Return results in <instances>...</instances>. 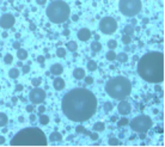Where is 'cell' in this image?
<instances>
[{"instance_id": "1", "label": "cell", "mask_w": 165, "mask_h": 147, "mask_svg": "<svg viewBox=\"0 0 165 147\" xmlns=\"http://www.w3.org/2000/svg\"><path fill=\"white\" fill-rule=\"evenodd\" d=\"M61 109L68 120L74 122H84L96 114V96L86 89H74L63 96Z\"/></svg>"}, {"instance_id": "2", "label": "cell", "mask_w": 165, "mask_h": 147, "mask_svg": "<svg viewBox=\"0 0 165 147\" xmlns=\"http://www.w3.org/2000/svg\"><path fill=\"white\" fill-rule=\"evenodd\" d=\"M138 73L147 83L164 82V54L152 52L145 54L138 62Z\"/></svg>"}, {"instance_id": "3", "label": "cell", "mask_w": 165, "mask_h": 147, "mask_svg": "<svg viewBox=\"0 0 165 147\" xmlns=\"http://www.w3.org/2000/svg\"><path fill=\"white\" fill-rule=\"evenodd\" d=\"M47 138L38 128H25L18 131L11 140L12 146H46Z\"/></svg>"}, {"instance_id": "4", "label": "cell", "mask_w": 165, "mask_h": 147, "mask_svg": "<svg viewBox=\"0 0 165 147\" xmlns=\"http://www.w3.org/2000/svg\"><path fill=\"white\" fill-rule=\"evenodd\" d=\"M105 91L111 98L123 99L131 94L132 84L131 80L126 77H115L110 79L105 85Z\"/></svg>"}, {"instance_id": "5", "label": "cell", "mask_w": 165, "mask_h": 147, "mask_svg": "<svg viewBox=\"0 0 165 147\" xmlns=\"http://www.w3.org/2000/svg\"><path fill=\"white\" fill-rule=\"evenodd\" d=\"M47 17L52 23L55 24H61L66 22L69 17L71 10H69L68 4L62 1V0H55L47 7Z\"/></svg>"}, {"instance_id": "6", "label": "cell", "mask_w": 165, "mask_h": 147, "mask_svg": "<svg viewBox=\"0 0 165 147\" xmlns=\"http://www.w3.org/2000/svg\"><path fill=\"white\" fill-rule=\"evenodd\" d=\"M118 9L126 17H135L141 11V0H120Z\"/></svg>"}, {"instance_id": "7", "label": "cell", "mask_w": 165, "mask_h": 147, "mask_svg": "<svg viewBox=\"0 0 165 147\" xmlns=\"http://www.w3.org/2000/svg\"><path fill=\"white\" fill-rule=\"evenodd\" d=\"M153 122L149 119V116L147 115H140L137 116L135 119L131 122V128L137 133H146L151 127H152Z\"/></svg>"}, {"instance_id": "8", "label": "cell", "mask_w": 165, "mask_h": 147, "mask_svg": "<svg viewBox=\"0 0 165 147\" xmlns=\"http://www.w3.org/2000/svg\"><path fill=\"white\" fill-rule=\"evenodd\" d=\"M99 29L103 34L111 35L116 31L117 29V23L112 17H104L99 22Z\"/></svg>"}, {"instance_id": "9", "label": "cell", "mask_w": 165, "mask_h": 147, "mask_svg": "<svg viewBox=\"0 0 165 147\" xmlns=\"http://www.w3.org/2000/svg\"><path fill=\"white\" fill-rule=\"evenodd\" d=\"M29 99L32 104H41L43 103L44 99H46V92L44 90L40 87H35L34 90H31V92L29 93Z\"/></svg>"}, {"instance_id": "10", "label": "cell", "mask_w": 165, "mask_h": 147, "mask_svg": "<svg viewBox=\"0 0 165 147\" xmlns=\"http://www.w3.org/2000/svg\"><path fill=\"white\" fill-rule=\"evenodd\" d=\"M15 24V17L10 13H6L0 18V26L3 29H11Z\"/></svg>"}, {"instance_id": "11", "label": "cell", "mask_w": 165, "mask_h": 147, "mask_svg": "<svg viewBox=\"0 0 165 147\" xmlns=\"http://www.w3.org/2000/svg\"><path fill=\"white\" fill-rule=\"evenodd\" d=\"M117 109H118V113L121 114V115H128L132 111V105L128 103L127 100H122L121 103L118 104Z\"/></svg>"}, {"instance_id": "12", "label": "cell", "mask_w": 165, "mask_h": 147, "mask_svg": "<svg viewBox=\"0 0 165 147\" xmlns=\"http://www.w3.org/2000/svg\"><path fill=\"white\" fill-rule=\"evenodd\" d=\"M91 37V31L89 29H80L78 31V38L80 41H89Z\"/></svg>"}, {"instance_id": "13", "label": "cell", "mask_w": 165, "mask_h": 147, "mask_svg": "<svg viewBox=\"0 0 165 147\" xmlns=\"http://www.w3.org/2000/svg\"><path fill=\"white\" fill-rule=\"evenodd\" d=\"M62 72H63V68L60 63H54V65H52V67H50V73L54 75H60Z\"/></svg>"}, {"instance_id": "14", "label": "cell", "mask_w": 165, "mask_h": 147, "mask_svg": "<svg viewBox=\"0 0 165 147\" xmlns=\"http://www.w3.org/2000/svg\"><path fill=\"white\" fill-rule=\"evenodd\" d=\"M53 85H54V89H55V90L60 91V90H63L66 84H65V80H63L62 78H56V79H54Z\"/></svg>"}, {"instance_id": "15", "label": "cell", "mask_w": 165, "mask_h": 147, "mask_svg": "<svg viewBox=\"0 0 165 147\" xmlns=\"http://www.w3.org/2000/svg\"><path fill=\"white\" fill-rule=\"evenodd\" d=\"M73 77L75 79H83L85 77V71L83 68H80V67H78V68H75L73 71Z\"/></svg>"}, {"instance_id": "16", "label": "cell", "mask_w": 165, "mask_h": 147, "mask_svg": "<svg viewBox=\"0 0 165 147\" xmlns=\"http://www.w3.org/2000/svg\"><path fill=\"white\" fill-rule=\"evenodd\" d=\"M17 57L19 60H25L28 57V52L25 49H22V48H19L18 52H17Z\"/></svg>"}, {"instance_id": "17", "label": "cell", "mask_w": 165, "mask_h": 147, "mask_svg": "<svg viewBox=\"0 0 165 147\" xmlns=\"http://www.w3.org/2000/svg\"><path fill=\"white\" fill-rule=\"evenodd\" d=\"M50 140L53 141H58V142H60V141L62 140V135L60 134V133H58V131H54V133H52L50 134Z\"/></svg>"}, {"instance_id": "18", "label": "cell", "mask_w": 165, "mask_h": 147, "mask_svg": "<svg viewBox=\"0 0 165 147\" xmlns=\"http://www.w3.org/2000/svg\"><path fill=\"white\" fill-rule=\"evenodd\" d=\"M7 122H9V117H7V115L6 114H4V113H0V127L6 126Z\"/></svg>"}, {"instance_id": "19", "label": "cell", "mask_w": 165, "mask_h": 147, "mask_svg": "<svg viewBox=\"0 0 165 147\" xmlns=\"http://www.w3.org/2000/svg\"><path fill=\"white\" fill-rule=\"evenodd\" d=\"M134 31H135V29H134V25L132 24H128L125 26V34L128 35V36H132V35L134 34Z\"/></svg>"}, {"instance_id": "20", "label": "cell", "mask_w": 165, "mask_h": 147, "mask_svg": "<svg viewBox=\"0 0 165 147\" xmlns=\"http://www.w3.org/2000/svg\"><path fill=\"white\" fill-rule=\"evenodd\" d=\"M9 75H10V78H12V79H17L19 77V71L18 68H11L9 71Z\"/></svg>"}, {"instance_id": "21", "label": "cell", "mask_w": 165, "mask_h": 147, "mask_svg": "<svg viewBox=\"0 0 165 147\" xmlns=\"http://www.w3.org/2000/svg\"><path fill=\"white\" fill-rule=\"evenodd\" d=\"M94 129H95V131H103L105 129V124L103 122H96L94 124Z\"/></svg>"}, {"instance_id": "22", "label": "cell", "mask_w": 165, "mask_h": 147, "mask_svg": "<svg viewBox=\"0 0 165 147\" xmlns=\"http://www.w3.org/2000/svg\"><path fill=\"white\" fill-rule=\"evenodd\" d=\"M101 49H102V44H101L99 42L95 41L91 43V50H92V52H99Z\"/></svg>"}, {"instance_id": "23", "label": "cell", "mask_w": 165, "mask_h": 147, "mask_svg": "<svg viewBox=\"0 0 165 147\" xmlns=\"http://www.w3.org/2000/svg\"><path fill=\"white\" fill-rule=\"evenodd\" d=\"M67 48H68L69 52H75L77 48H78V44L74 41H69V42H67Z\"/></svg>"}, {"instance_id": "24", "label": "cell", "mask_w": 165, "mask_h": 147, "mask_svg": "<svg viewBox=\"0 0 165 147\" xmlns=\"http://www.w3.org/2000/svg\"><path fill=\"white\" fill-rule=\"evenodd\" d=\"M40 123L42 126H46L49 123V117L47 115H44V114H41L40 115Z\"/></svg>"}, {"instance_id": "25", "label": "cell", "mask_w": 165, "mask_h": 147, "mask_svg": "<svg viewBox=\"0 0 165 147\" xmlns=\"http://www.w3.org/2000/svg\"><path fill=\"white\" fill-rule=\"evenodd\" d=\"M116 59H117L118 61H121V62H126L128 60V55L126 53H120L118 55H116Z\"/></svg>"}, {"instance_id": "26", "label": "cell", "mask_w": 165, "mask_h": 147, "mask_svg": "<svg viewBox=\"0 0 165 147\" xmlns=\"http://www.w3.org/2000/svg\"><path fill=\"white\" fill-rule=\"evenodd\" d=\"M87 69H89V71H91V72L96 71V69H97V63L95 62V61H92V60H91V61H89V62H87Z\"/></svg>"}, {"instance_id": "27", "label": "cell", "mask_w": 165, "mask_h": 147, "mask_svg": "<svg viewBox=\"0 0 165 147\" xmlns=\"http://www.w3.org/2000/svg\"><path fill=\"white\" fill-rule=\"evenodd\" d=\"M56 55L59 57H65L66 56V49L62 47H59L56 49Z\"/></svg>"}, {"instance_id": "28", "label": "cell", "mask_w": 165, "mask_h": 147, "mask_svg": "<svg viewBox=\"0 0 165 147\" xmlns=\"http://www.w3.org/2000/svg\"><path fill=\"white\" fill-rule=\"evenodd\" d=\"M106 59L109 60V61H114L116 59V54H115V52H112V49H110V52L106 53Z\"/></svg>"}, {"instance_id": "29", "label": "cell", "mask_w": 165, "mask_h": 147, "mask_svg": "<svg viewBox=\"0 0 165 147\" xmlns=\"http://www.w3.org/2000/svg\"><path fill=\"white\" fill-rule=\"evenodd\" d=\"M75 131L78 133V134H89V131L85 129V127H83V126H78L77 128H75Z\"/></svg>"}, {"instance_id": "30", "label": "cell", "mask_w": 165, "mask_h": 147, "mask_svg": "<svg viewBox=\"0 0 165 147\" xmlns=\"http://www.w3.org/2000/svg\"><path fill=\"white\" fill-rule=\"evenodd\" d=\"M31 84H32V86H35V87H38V86L42 84V79L41 78H34L31 80Z\"/></svg>"}, {"instance_id": "31", "label": "cell", "mask_w": 165, "mask_h": 147, "mask_svg": "<svg viewBox=\"0 0 165 147\" xmlns=\"http://www.w3.org/2000/svg\"><path fill=\"white\" fill-rule=\"evenodd\" d=\"M4 61H5L6 65H10V63H12V61H13V56L11 54H6L5 57H4Z\"/></svg>"}, {"instance_id": "32", "label": "cell", "mask_w": 165, "mask_h": 147, "mask_svg": "<svg viewBox=\"0 0 165 147\" xmlns=\"http://www.w3.org/2000/svg\"><path fill=\"white\" fill-rule=\"evenodd\" d=\"M122 42H123V43L126 44V46H128V44L131 43L132 42V38H131V36H128V35H123V36H122Z\"/></svg>"}, {"instance_id": "33", "label": "cell", "mask_w": 165, "mask_h": 147, "mask_svg": "<svg viewBox=\"0 0 165 147\" xmlns=\"http://www.w3.org/2000/svg\"><path fill=\"white\" fill-rule=\"evenodd\" d=\"M103 109H104L105 113H109L110 110L112 109V104L110 103V102H105V103H104V106H103Z\"/></svg>"}, {"instance_id": "34", "label": "cell", "mask_w": 165, "mask_h": 147, "mask_svg": "<svg viewBox=\"0 0 165 147\" xmlns=\"http://www.w3.org/2000/svg\"><path fill=\"white\" fill-rule=\"evenodd\" d=\"M108 144L111 145V146H117V145H120V140H118V139H116V138H110Z\"/></svg>"}, {"instance_id": "35", "label": "cell", "mask_w": 165, "mask_h": 147, "mask_svg": "<svg viewBox=\"0 0 165 147\" xmlns=\"http://www.w3.org/2000/svg\"><path fill=\"white\" fill-rule=\"evenodd\" d=\"M108 47H109V49H115L117 47V42L115 40H110V41H108Z\"/></svg>"}, {"instance_id": "36", "label": "cell", "mask_w": 165, "mask_h": 147, "mask_svg": "<svg viewBox=\"0 0 165 147\" xmlns=\"http://www.w3.org/2000/svg\"><path fill=\"white\" fill-rule=\"evenodd\" d=\"M128 123H129V121H128L127 119H121L120 121H117V126H118V127H123V126H127Z\"/></svg>"}, {"instance_id": "37", "label": "cell", "mask_w": 165, "mask_h": 147, "mask_svg": "<svg viewBox=\"0 0 165 147\" xmlns=\"http://www.w3.org/2000/svg\"><path fill=\"white\" fill-rule=\"evenodd\" d=\"M85 78V84L86 85H91L94 83V78L92 77H84Z\"/></svg>"}, {"instance_id": "38", "label": "cell", "mask_w": 165, "mask_h": 147, "mask_svg": "<svg viewBox=\"0 0 165 147\" xmlns=\"http://www.w3.org/2000/svg\"><path fill=\"white\" fill-rule=\"evenodd\" d=\"M23 67V73H24V74H28L29 72H30V66L29 65H26V66H22Z\"/></svg>"}, {"instance_id": "39", "label": "cell", "mask_w": 165, "mask_h": 147, "mask_svg": "<svg viewBox=\"0 0 165 147\" xmlns=\"http://www.w3.org/2000/svg\"><path fill=\"white\" fill-rule=\"evenodd\" d=\"M90 138H91V140L96 141V140H98V134H97V133H91V134H90Z\"/></svg>"}, {"instance_id": "40", "label": "cell", "mask_w": 165, "mask_h": 147, "mask_svg": "<svg viewBox=\"0 0 165 147\" xmlns=\"http://www.w3.org/2000/svg\"><path fill=\"white\" fill-rule=\"evenodd\" d=\"M26 111H28V113H32V111H34V104L26 106Z\"/></svg>"}, {"instance_id": "41", "label": "cell", "mask_w": 165, "mask_h": 147, "mask_svg": "<svg viewBox=\"0 0 165 147\" xmlns=\"http://www.w3.org/2000/svg\"><path fill=\"white\" fill-rule=\"evenodd\" d=\"M12 47L15 48V49H19V48H20V43H19V42H13Z\"/></svg>"}, {"instance_id": "42", "label": "cell", "mask_w": 165, "mask_h": 147, "mask_svg": "<svg viewBox=\"0 0 165 147\" xmlns=\"http://www.w3.org/2000/svg\"><path fill=\"white\" fill-rule=\"evenodd\" d=\"M44 56H42V55H40V56L37 57V62H40V63H43L44 62Z\"/></svg>"}, {"instance_id": "43", "label": "cell", "mask_w": 165, "mask_h": 147, "mask_svg": "<svg viewBox=\"0 0 165 147\" xmlns=\"http://www.w3.org/2000/svg\"><path fill=\"white\" fill-rule=\"evenodd\" d=\"M23 89H24V86H23V85H17L16 86V91H18V92H20V91H23Z\"/></svg>"}, {"instance_id": "44", "label": "cell", "mask_w": 165, "mask_h": 147, "mask_svg": "<svg viewBox=\"0 0 165 147\" xmlns=\"http://www.w3.org/2000/svg\"><path fill=\"white\" fill-rule=\"evenodd\" d=\"M44 110H46V108H44V105H40V108H38V113L40 114H43Z\"/></svg>"}, {"instance_id": "45", "label": "cell", "mask_w": 165, "mask_h": 147, "mask_svg": "<svg viewBox=\"0 0 165 147\" xmlns=\"http://www.w3.org/2000/svg\"><path fill=\"white\" fill-rule=\"evenodd\" d=\"M29 28H30V30H31V31L36 30V25H35V23H30V26H29Z\"/></svg>"}, {"instance_id": "46", "label": "cell", "mask_w": 165, "mask_h": 147, "mask_svg": "<svg viewBox=\"0 0 165 147\" xmlns=\"http://www.w3.org/2000/svg\"><path fill=\"white\" fill-rule=\"evenodd\" d=\"M36 3H37L38 5H44V4L47 3V0H36Z\"/></svg>"}, {"instance_id": "47", "label": "cell", "mask_w": 165, "mask_h": 147, "mask_svg": "<svg viewBox=\"0 0 165 147\" xmlns=\"http://www.w3.org/2000/svg\"><path fill=\"white\" fill-rule=\"evenodd\" d=\"M139 138H140L141 140H144V139L146 138V133H139Z\"/></svg>"}, {"instance_id": "48", "label": "cell", "mask_w": 165, "mask_h": 147, "mask_svg": "<svg viewBox=\"0 0 165 147\" xmlns=\"http://www.w3.org/2000/svg\"><path fill=\"white\" fill-rule=\"evenodd\" d=\"M69 32H71V31H69L68 29H66V30H63L62 34H63V36H69Z\"/></svg>"}, {"instance_id": "49", "label": "cell", "mask_w": 165, "mask_h": 147, "mask_svg": "<svg viewBox=\"0 0 165 147\" xmlns=\"http://www.w3.org/2000/svg\"><path fill=\"white\" fill-rule=\"evenodd\" d=\"M5 144V138H4L3 135H0V145Z\"/></svg>"}, {"instance_id": "50", "label": "cell", "mask_w": 165, "mask_h": 147, "mask_svg": "<svg viewBox=\"0 0 165 147\" xmlns=\"http://www.w3.org/2000/svg\"><path fill=\"white\" fill-rule=\"evenodd\" d=\"M72 19H73V20H74V22H77V20H78V19H79L78 14H73V16H72Z\"/></svg>"}, {"instance_id": "51", "label": "cell", "mask_w": 165, "mask_h": 147, "mask_svg": "<svg viewBox=\"0 0 165 147\" xmlns=\"http://www.w3.org/2000/svg\"><path fill=\"white\" fill-rule=\"evenodd\" d=\"M35 119H36V117H35V115H30V121H31V122H34Z\"/></svg>"}, {"instance_id": "52", "label": "cell", "mask_w": 165, "mask_h": 147, "mask_svg": "<svg viewBox=\"0 0 165 147\" xmlns=\"http://www.w3.org/2000/svg\"><path fill=\"white\" fill-rule=\"evenodd\" d=\"M111 121H112V122H116V121H117V117H116V116H112V117H111Z\"/></svg>"}, {"instance_id": "53", "label": "cell", "mask_w": 165, "mask_h": 147, "mask_svg": "<svg viewBox=\"0 0 165 147\" xmlns=\"http://www.w3.org/2000/svg\"><path fill=\"white\" fill-rule=\"evenodd\" d=\"M17 66H18V67H22L23 62H22V61H18V62H17Z\"/></svg>"}, {"instance_id": "54", "label": "cell", "mask_w": 165, "mask_h": 147, "mask_svg": "<svg viewBox=\"0 0 165 147\" xmlns=\"http://www.w3.org/2000/svg\"><path fill=\"white\" fill-rule=\"evenodd\" d=\"M160 90H162V87L159 85H156V91H160Z\"/></svg>"}, {"instance_id": "55", "label": "cell", "mask_w": 165, "mask_h": 147, "mask_svg": "<svg viewBox=\"0 0 165 147\" xmlns=\"http://www.w3.org/2000/svg\"><path fill=\"white\" fill-rule=\"evenodd\" d=\"M142 23H144V24H147V23H148V19H147V18H144Z\"/></svg>"}, {"instance_id": "56", "label": "cell", "mask_w": 165, "mask_h": 147, "mask_svg": "<svg viewBox=\"0 0 165 147\" xmlns=\"http://www.w3.org/2000/svg\"><path fill=\"white\" fill-rule=\"evenodd\" d=\"M7 36H9V34H7V32H3V37L4 38H6Z\"/></svg>"}, {"instance_id": "57", "label": "cell", "mask_w": 165, "mask_h": 147, "mask_svg": "<svg viewBox=\"0 0 165 147\" xmlns=\"http://www.w3.org/2000/svg\"><path fill=\"white\" fill-rule=\"evenodd\" d=\"M16 38H20V34H19V32H16Z\"/></svg>"}, {"instance_id": "58", "label": "cell", "mask_w": 165, "mask_h": 147, "mask_svg": "<svg viewBox=\"0 0 165 147\" xmlns=\"http://www.w3.org/2000/svg\"><path fill=\"white\" fill-rule=\"evenodd\" d=\"M19 122H24V117H23V116L19 117Z\"/></svg>"}, {"instance_id": "59", "label": "cell", "mask_w": 165, "mask_h": 147, "mask_svg": "<svg viewBox=\"0 0 165 147\" xmlns=\"http://www.w3.org/2000/svg\"><path fill=\"white\" fill-rule=\"evenodd\" d=\"M137 24V20L135 19H132V25H135Z\"/></svg>"}, {"instance_id": "60", "label": "cell", "mask_w": 165, "mask_h": 147, "mask_svg": "<svg viewBox=\"0 0 165 147\" xmlns=\"http://www.w3.org/2000/svg\"><path fill=\"white\" fill-rule=\"evenodd\" d=\"M0 89H1V86H0Z\"/></svg>"}]
</instances>
